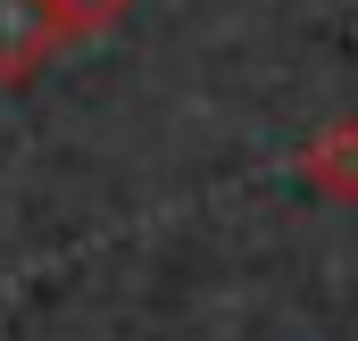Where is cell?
I'll use <instances>...</instances> for the list:
<instances>
[{"label": "cell", "instance_id": "obj_2", "mask_svg": "<svg viewBox=\"0 0 358 341\" xmlns=\"http://www.w3.org/2000/svg\"><path fill=\"white\" fill-rule=\"evenodd\" d=\"M300 183L317 200H342V208L358 200V117H334L300 142Z\"/></svg>", "mask_w": 358, "mask_h": 341}, {"label": "cell", "instance_id": "obj_1", "mask_svg": "<svg viewBox=\"0 0 358 341\" xmlns=\"http://www.w3.org/2000/svg\"><path fill=\"white\" fill-rule=\"evenodd\" d=\"M67 50L59 0H0V84H34Z\"/></svg>", "mask_w": 358, "mask_h": 341}, {"label": "cell", "instance_id": "obj_3", "mask_svg": "<svg viewBox=\"0 0 358 341\" xmlns=\"http://www.w3.org/2000/svg\"><path fill=\"white\" fill-rule=\"evenodd\" d=\"M125 8H134V0H59L67 42H100V34H117V25H125Z\"/></svg>", "mask_w": 358, "mask_h": 341}]
</instances>
